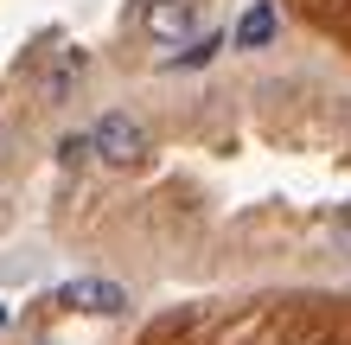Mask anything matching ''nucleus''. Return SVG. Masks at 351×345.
Masks as SVG:
<instances>
[{
    "mask_svg": "<svg viewBox=\"0 0 351 345\" xmlns=\"http://www.w3.org/2000/svg\"><path fill=\"white\" fill-rule=\"evenodd\" d=\"M90 147H96V160H109V167H134V160L147 154V128L115 109V115H102L90 128Z\"/></svg>",
    "mask_w": 351,
    "mask_h": 345,
    "instance_id": "2",
    "label": "nucleus"
},
{
    "mask_svg": "<svg viewBox=\"0 0 351 345\" xmlns=\"http://www.w3.org/2000/svg\"><path fill=\"white\" fill-rule=\"evenodd\" d=\"M275 32H281V13L268 7V0H256V7H243L230 45H237V51H262V45H275Z\"/></svg>",
    "mask_w": 351,
    "mask_h": 345,
    "instance_id": "4",
    "label": "nucleus"
},
{
    "mask_svg": "<svg viewBox=\"0 0 351 345\" xmlns=\"http://www.w3.org/2000/svg\"><path fill=\"white\" fill-rule=\"evenodd\" d=\"M84 64H90V58H84V51H77V45H71L64 58H58V71L45 77V96H51V103H64V90L77 84V77H84Z\"/></svg>",
    "mask_w": 351,
    "mask_h": 345,
    "instance_id": "6",
    "label": "nucleus"
},
{
    "mask_svg": "<svg viewBox=\"0 0 351 345\" xmlns=\"http://www.w3.org/2000/svg\"><path fill=\"white\" fill-rule=\"evenodd\" d=\"M0 326H7V307H0Z\"/></svg>",
    "mask_w": 351,
    "mask_h": 345,
    "instance_id": "7",
    "label": "nucleus"
},
{
    "mask_svg": "<svg viewBox=\"0 0 351 345\" xmlns=\"http://www.w3.org/2000/svg\"><path fill=\"white\" fill-rule=\"evenodd\" d=\"M0 217H7V205H0Z\"/></svg>",
    "mask_w": 351,
    "mask_h": 345,
    "instance_id": "8",
    "label": "nucleus"
},
{
    "mask_svg": "<svg viewBox=\"0 0 351 345\" xmlns=\"http://www.w3.org/2000/svg\"><path fill=\"white\" fill-rule=\"evenodd\" d=\"M319 237L332 243V256L351 269V205H339V211H319Z\"/></svg>",
    "mask_w": 351,
    "mask_h": 345,
    "instance_id": "5",
    "label": "nucleus"
},
{
    "mask_svg": "<svg viewBox=\"0 0 351 345\" xmlns=\"http://www.w3.org/2000/svg\"><path fill=\"white\" fill-rule=\"evenodd\" d=\"M134 19H141V32L160 38V45H198V13H192V0H134Z\"/></svg>",
    "mask_w": 351,
    "mask_h": 345,
    "instance_id": "1",
    "label": "nucleus"
},
{
    "mask_svg": "<svg viewBox=\"0 0 351 345\" xmlns=\"http://www.w3.org/2000/svg\"><path fill=\"white\" fill-rule=\"evenodd\" d=\"M58 300H64L71 313H96V320H115V313H128V288L121 281H102V275H77L58 288Z\"/></svg>",
    "mask_w": 351,
    "mask_h": 345,
    "instance_id": "3",
    "label": "nucleus"
}]
</instances>
